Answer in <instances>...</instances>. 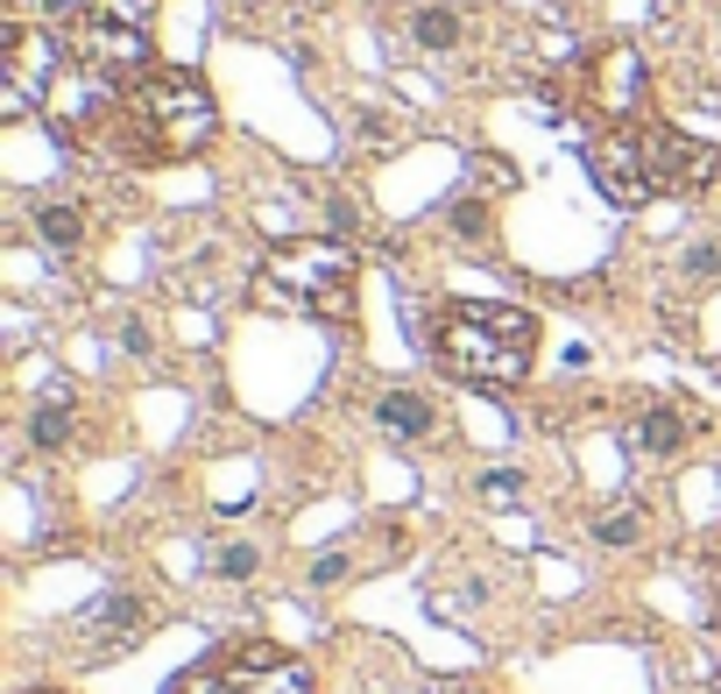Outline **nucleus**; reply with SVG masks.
Returning a JSON list of instances; mask_svg holds the SVG:
<instances>
[{"label": "nucleus", "mask_w": 721, "mask_h": 694, "mask_svg": "<svg viewBox=\"0 0 721 694\" xmlns=\"http://www.w3.org/2000/svg\"><path fill=\"white\" fill-rule=\"evenodd\" d=\"M311 582H319V588H333V582H347V561H340V553H326V561L311 567Z\"/></svg>", "instance_id": "20"}, {"label": "nucleus", "mask_w": 721, "mask_h": 694, "mask_svg": "<svg viewBox=\"0 0 721 694\" xmlns=\"http://www.w3.org/2000/svg\"><path fill=\"white\" fill-rule=\"evenodd\" d=\"M481 496H489V504H517V496H523V475L489 468V475H481Z\"/></svg>", "instance_id": "18"}, {"label": "nucleus", "mask_w": 721, "mask_h": 694, "mask_svg": "<svg viewBox=\"0 0 721 694\" xmlns=\"http://www.w3.org/2000/svg\"><path fill=\"white\" fill-rule=\"evenodd\" d=\"M64 65H71L64 36H43V29H29V22H8V29H0V79H8V113H29L36 100L50 107V86L64 79Z\"/></svg>", "instance_id": "6"}, {"label": "nucleus", "mask_w": 721, "mask_h": 694, "mask_svg": "<svg viewBox=\"0 0 721 694\" xmlns=\"http://www.w3.org/2000/svg\"><path fill=\"white\" fill-rule=\"evenodd\" d=\"M424 355L453 383L474 390H517L538 361V319L502 298H453L424 319Z\"/></svg>", "instance_id": "2"}, {"label": "nucleus", "mask_w": 721, "mask_h": 694, "mask_svg": "<svg viewBox=\"0 0 721 694\" xmlns=\"http://www.w3.org/2000/svg\"><path fill=\"white\" fill-rule=\"evenodd\" d=\"M594 538H601V546H637V538H644V517H637V510H601Z\"/></svg>", "instance_id": "15"}, {"label": "nucleus", "mask_w": 721, "mask_h": 694, "mask_svg": "<svg viewBox=\"0 0 721 694\" xmlns=\"http://www.w3.org/2000/svg\"><path fill=\"white\" fill-rule=\"evenodd\" d=\"M687 269H693V277H714V269H721V248H714V241L687 248Z\"/></svg>", "instance_id": "19"}, {"label": "nucleus", "mask_w": 721, "mask_h": 694, "mask_svg": "<svg viewBox=\"0 0 721 694\" xmlns=\"http://www.w3.org/2000/svg\"><path fill=\"white\" fill-rule=\"evenodd\" d=\"M29 694H50V687H29Z\"/></svg>", "instance_id": "22"}, {"label": "nucleus", "mask_w": 721, "mask_h": 694, "mask_svg": "<svg viewBox=\"0 0 721 694\" xmlns=\"http://www.w3.org/2000/svg\"><path fill=\"white\" fill-rule=\"evenodd\" d=\"M170 694H319L311 687V666L298 652L269 645V638H241V645H220L206 660H191Z\"/></svg>", "instance_id": "4"}, {"label": "nucleus", "mask_w": 721, "mask_h": 694, "mask_svg": "<svg viewBox=\"0 0 721 694\" xmlns=\"http://www.w3.org/2000/svg\"><path fill=\"white\" fill-rule=\"evenodd\" d=\"M36 235H43L57 256H71V248L86 241V214H78V206H36Z\"/></svg>", "instance_id": "11"}, {"label": "nucleus", "mask_w": 721, "mask_h": 694, "mask_svg": "<svg viewBox=\"0 0 721 694\" xmlns=\"http://www.w3.org/2000/svg\"><path fill=\"white\" fill-rule=\"evenodd\" d=\"M354 248L347 241H283L256 269V305L290 319H347L354 313Z\"/></svg>", "instance_id": "3"}, {"label": "nucleus", "mask_w": 721, "mask_h": 694, "mask_svg": "<svg viewBox=\"0 0 721 694\" xmlns=\"http://www.w3.org/2000/svg\"><path fill=\"white\" fill-rule=\"evenodd\" d=\"M375 418H382V433H397V439H432V426H439L432 397H418V390H389L375 404Z\"/></svg>", "instance_id": "10"}, {"label": "nucleus", "mask_w": 721, "mask_h": 694, "mask_svg": "<svg viewBox=\"0 0 721 694\" xmlns=\"http://www.w3.org/2000/svg\"><path fill=\"white\" fill-rule=\"evenodd\" d=\"M445 220H453L467 241H481V235H489V206H481V199H460V206H453Z\"/></svg>", "instance_id": "16"}, {"label": "nucleus", "mask_w": 721, "mask_h": 694, "mask_svg": "<svg viewBox=\"0 0 721 694\" xmlns=\"http://www.w3.org/2000/svg\"><path fill=\"white\" fill-rule=\"evenodd\" d=\"M714 185H721V149L665 128V199H700Z\"/></svg>", "instance_id": "8"}, {"label": "nucleus", "mask_w": 721, "mask_h": 694, "mask_svg": "<svg viewBox=\"0 0 721 694\" xmlns=\"http://www.w3.org/2000/svg\"><path fill=\"white\" fill-rule=\"evenodd\" d=\"M212 567H220L227 582H248V574L262 567V553H256V546H227V553H220V561H212Z\"/></svg>", "instance_id": "17"}, {"label": "nucleus", "mask_w": 721, "mask_h": 694, "mask_svg": "<svg viewBox=\"0 0 721 694\" xmlns=\"http://www.w3.org/2000/svg\"><path fill=\"white\" fill-rule=\"evenodd\" d=\"M411 43L418 50H453L460 43V14L453 8H418L411 14Z\"/></svg>", "instance_id": "12"}, {"label": "nucleus", "mask_w": 721, "mask_h": 694, "mask_svg": "<svg viewBox=\"0 0 721 694\" xmlns=\"http://www.w3.org/2000/svg\"><path fill=\"white\" fill-rule=\"evenodd\" d=\"M588 92H594V107H609L615 121H630V113L644 107V57H637L630 43L601 50L594 71H588Z\"/></svg>", "instance_id": "7"}, {"label": "nucleus", "mask_w": 721, "mask_h": 694, "mask_svg": "<svg viewBox=\"0 0 721 694\" xmlns=\"http://www.w3.org/2000/svg\"><path fill=\"white\" fill-rule=\"evenodd\" d=\"M156 8H163V0H86V14H100L113 29H142V36L156 22Z\"/></svg>", "instance_id": "13"}, {"label": "nucleus", "mask_w": 721, "mask_h": 694, "mask_svg": "<svg viewBox=\"0 0 721 694\" xmlns=\"http://www.w3.org/2000/svg\"><path fill=\"white\" fill-rule=\"evenodd\" d=\"M212 128H220V113H212V92L199 71L149 65L78 142L100 149L107 163H184L212 142Z\"/></svg>", "instance_id": "1"}, {"label": "nucleus", "mask_w": 721, "mask_h": 694, "mask_svg": "<svg viewBox=\"0 0 721 694\" xmlns=\"http://www.w3.org/2000/svg\"><path fill=\"white\" fill-rule=\"evenodd\" d=\"M29 439H36L43 454H50V447H71V404H64V397L43 404V412L29 418Z\"/></svg>", "instance_id": "14"}, {"label": "nucleus", "mask_w": 721, "mask_h": 694, "mask_svg": "<svg viewBox=\"0 0 721 694\" xmlns=\"http://www.w3.org/2000/svg\"><path fill=\"white\" fill-rule=\"evenodd\" d=\"M588 170H594V185L609 191L622 214L665 199V128H637V121L601 128L588 142Z\"/></svg>", "instance_id": "5"}, {"label": "nucleus", "mask_w": 721, "mask_h": 694, "mask_svg": "<svg viewBox=\"0 0 721 694\" xmlns=\"http://www.w3.org/2000/svg\"><path fill=\"white\" fill-rule=\"evenodd\" d=\"M121 347H128V355H149V326L128 319V326H121Z\"/></svg>", "instance_id": "21"}, {"label": "nucleus", "mask_w": 721, "mask_h": 694, "mask_svg": "<svg viewBox=\"0 0 721 694\" xmlns=\"http://www.w3.org/2000/svg\"><path fill=\"white\" fill-rule=\"evenodd\" d=\"M687 433H693V418L679 412V404H651V412L637 418V447H644L651 460H672L679 447H687Z\"/></svg>", "instance_id": "9"}]
</instances>
